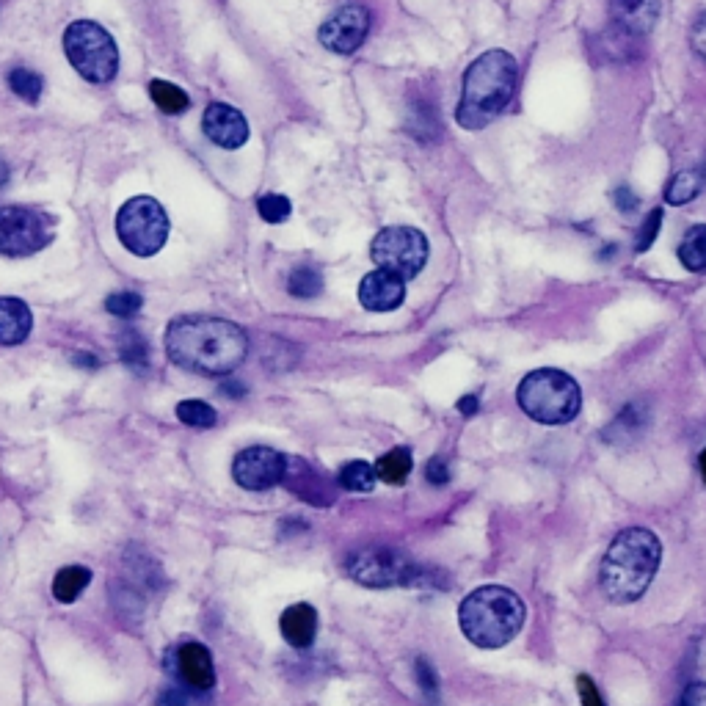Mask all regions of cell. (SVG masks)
Instances as JSON below:
<instances>
[{"instance_id": "obj_1", "label": "cell", "mask_w": 706, "mask_h": 706, "mask_svg": "<svg viewBox=\"0 0 706 706\" xmlns=\"http://www.w3.org/2000/svg\"><path fill=\"white\" fill-rule=\"evenodd\" d=\"M249 351L238 323L207 315H183L166 329V353L177 367L199 376H229Z\"/></svg>"}, {"instance_id": "obj_2", "label": "cell", "mask_w": 706, "mask_h": 706, "mask_svg": "<svg viewBox=\"0 0 706 706\" xmlns=\"http://www.w3.org/2000/svg\"><path fill=\"white\" fill-rule=\"evenodd\" d=\"M662 544L646 527H627L613 538L599 571L604 596L615 604L638 602L660 569Z\"/></svg>"}, {"instance_id": "obj_3", "label": "cell", "mask_w": 706, "mask_h": 706, "mask_svg": "<svg viewBox=\"0 0 706 706\" xmlns=\"http://www.w3.org/2000/svg\"><path fill=\"white\" fill-rule=\"evenodd\" d=\"M519 83L516 58L508 50H486L464 72V89L458 103V125L480 130L491 125L508 108Z\"/></svg>"}, {"instance_id": "obj_4", "label": "cell", "mask_w": 706, "mask_h": 706, "mask_svg": "<svg viewBox=\"0 0 706 706\" xmlns=\"http://www.w3.org/2000/svg\"><path fill=\"white\" fill-rule=\"evenodd\" d=\"M458 624L478 649H502L524 627V602L502 585H483L458 607Z\"/></svg>"}, {"instance_id": "obj_5", "label": "cell", "mask_w": 706, "mask_h": 706, "mask_svg": "<svg viewBox=\"0 0 706 706\" xmlns=\"http://www.w3.org/2000/svg\"><path fill=\"white\" fill-rule=\"evenodd\" d=\"M519 409L541 425H566L582 409L580 384L555 367H541L522 378L516 389Z\"/></svg>"}, {"instance_id": "obj_6", "label": "cell", "mask_w": 706, "mask_h": 706, "mask_svg": "<svg viewBox=\"0 0 706 706\" xmlns=\"http://www.w3.org/2000/svg\"><path fill=\"white\" fill-rule=\"evenodd\" d=\"M345 571L351 580L365 588H398V585L417 588V585H428L431 580L425 569L417 566L409 555L389 547L356 549L345 558Z\"/></svg>"}, {"instance_id": "obj_7", "label": "cell", "mask_w": 706, "mask_h": 706, "mask_svg": "<svg viewBox=\"0 0 706 706\" xmlns=\"http://www.w3.org/2000/svg\"><path fill=\"white\" fill-rule=\"evenodd\" d=\"M64 50L78 75L89 83H111L119 69V50L114 36L92 20H78L64 34Z\"/></svg>"}, {"instance_id": "obj_8", "label": "cell", "mask_w": 706, "mask_h": 706, "mask_svg": "<svg viewBox=\"0 0 706 706\" xmlns=\"http://www.w3.org/2000/svg\"><path fill=\"white\" fill-rule=\"evenodd\" d=\"M116 235L130 254L152 257L166 246L169 216L152 196H133L116 213Z\"/></svg>"}, {"instance_id": "obj_9", "label": "cell", "mask_w": 706, "mask_h": 706, "mask_svg": "<svg viewBox=\"0 0 706 706\" xmlns=\"http://www.w3.org/2000/svg\"><path fill=\"white\" fill-rule=\"evenodd\" d=\"M56 238V221L34 207H0V254L28 257Z\"/></svg>"}, {"instance_id": "obj_10", "label": "cell", "mask_w": 706, "mask_h": 706, "mask_svg": "<svg viewBox=\"0 0 706 706\" xmlns=\"http://www.w3.org/2000/svg\"><path fill=\"white\" fill-rule=\"evenodd\" d=\"M370 257L381 271L414 279L428 262V238L414 227H387L373 240Z\"/></svg>"}, {"instance_id": "obj_11", "label": "cell", "mask_w": 706, "mask_h": 706, "mask_svg": "<svg viewBox=\"0 0 706 706\" xmlns=\"http://www.w3.org/2000/svg\"><path fill=\"white\" fill-rule=\"evenodd\" d=\"M287 456L274 447H246L232 461V478L240 489L246 491H268L285 483Z\"/></svg>"}, {"instance_id": "obj_12", "label": "cell", "mask_w": 706, "mask_h": 706, "mask_svg": "<svg viewBox=\"0 0 706 706\" xmlns=\"http://www.w3.org/2000/svg\"><path fill=\"white\" fill-rule=\"evenodd\" d=\"M367 31H370V9L365 3H345L337 12L331 14L326 23L320 25L318 39L320 45L331 50V53H340V56H351L359 47L365 45Z\"/></svg>"}, {"instance_id": "obj_13", "label": "cell", "mask_w": 706, "mask_h": 706, "mask_svg": "<svg viewBox=\"0 0 706 706\" xmlns=\"http://www.w3.org/2000/svg\"><path fill=\"white\" fill-rule=\"evenodd\" d=\"M169 668L174 679L188 687L191 693H205L216 684L213 654L199 640H183L169 651Z\"/></svg>"}, {"instance_id": "obj_14", "label": "cell", "mask_w": 706, "mask_h": 706, "mask_svg": "<svg viewBox=\"0 0 706 706\" xmlns=\"http://www.w3.org/2000/svg\"><path fill=\"white\" fill-rule=\"evenodd\" d=\"M205 136L224 149H238L249 141V122L238 108L224 103H210L202 116Z\"/></svg>"}, {"instance_id": "obj_15", "label": "cell", "mask_w": 706, "mask_h": 706, "mask_svg": "<svg viewBox=\"0 0 706 706\" xmlns=\"http://www.w3.org/2000/svg\"><path fill=\"white\" fill-rule=\"evenodd\" d=\"M287 489L293 491L296 497H301L304 502L312 505H331L334 502V486L331 480L312 467L304 458H287V475H285Z\"/></svg>"}, {"instance_id": "obj_16", "label": "cell", "mask_w": 706, "mask_h": 706, "mask_svg": "<svg viewBox=\"0 0 706 706\" xmlns=\"http://www.w3.org/2000/svg\"><path fill=\"white\" fill-rule=\"evenodd\" d=\"M406 298V279L389 274V271H373L359 285V304L370 312H392Z\"/></svg>"}, {"instance_id": "obj_17", "label": "cell", "mask_w": 706, "mask_h": 706, "mask_svg": "<svg viewBox=\"0 0 706 706\" xmlns=\"http://www.w3.org/2000/svg\"><path fill=\"white\" fill-rule=\"evenodd\" d=\"M610 17L615 28L640 39L660 20V0H610Z\"/></svg>"}, {"instance_id": "obj_18", "label": "cell", "mask_w": 706, "mask_h": 706, "mask_svg": "<svg viewBox=\"0 0 706 706\" xmlns=\"http://www.w3.org/2000/svg\"><path fill=\"white\" fill-rule=\"evenodd\" d=\"M279 629L282 638L293 646V649H309L315 638H318V613L312 604H290L282 618H279Z\"/></svg>"}, {"instance_id": "obj_19", "label": "cell", "mask_w": 706, "mask_h": 706, "mask_svg": "<svg viewBox=\"0 0 706 706\" xmlns=\"http://www.w3.org/2000/svg\"><path fill=\"white\" fill-rule=\"evenodd\" d=\"M34 329V315L20 298L0 296V345H20Z\"/></svg>"}, {"instance_id": "obj_20", "label": "cell", "mask_w": 706, "mask_h": 706, "mask_svg": "<svg viewBox=\"0 0 706 706\" xmlns=\"http://www.w3.org/2000/svg\"><path fill=\"white\" fill-rule=\"evenodd\" d=\"M406 130L422 144L436 141L442 136V122L436 114V105L431 100H425V97H414L409 103V114H406Z\"/></svg>"}, {"instance_id": "obj_21", "label": "cell", "mask_w": 706, "mask_h": 706, "mask_svg": "<svg viewBox=\"0 0 706 706\" xmlns=\"http://www.w3.org/2000/svg\"><path fill=\"white\" fill-rule=\"evenodd\" d=\"M92 582V571L86 566H67L56 574L53 580V599L61 604H72L80 593L89 588Z\"/></svg>"}, {"instance_id": "obj_22", "label": "cell", "mask_w": 706, "mask_h": 706, "mask_svg": "<svg viewBox=\"0 0 706 706\" xmlns=\"http://www.w3.org/2000/svg\"><path fill=\"white\" fill-rule=\"evenodd\" d=\"M679 262L693 274L706 271V224H695L684 232L679 243Z\"/></svg>"}, {"instance_id": "obj_23", "label": "cell", "mask_w": 706, "mask_h": 706, "mask_svg": "<svg viewBox=\"0 0 706 706\" xmlns=\"http://www.w3.org/2000/svg\"><path fill=\"white\" fill-rule=\"evenodd\" d=\"M116 348H119V359H122L130 370H136V373H144V370H147L149 345L147 340L141 337V331H122V334L116 337Z\"/></svg>"}, {"instance_id": "obj_24", "label": "cell", "mask_w": 706, "mask_h": 706, "mask_svg": "<svg viewBox=\"0 0 706 706\" xmlns=\"http://www.w3.org/2000/svg\"><path fill=\"white\" fill-rule=\"evenodd\" d=\"M704 188H706L704 171H695V169L679 171L671 183H668L665 199H668V205H687V202H693L695 196L701 194Z\"/></svg>"}, {"instance_id": "obj_25", "label": "cell", "mask_w": 706, "mask_h": 706, "mask_svg": "<svg viewBox=\"0 0 706 706\" xmlns=\"http://www.w3.org/2000/svg\"><path fill=\"white\" fill-rule=\"evenodd\" d=\"M411 472V453L406 447H395L389 450L387 456H381L376 461V475L378 480H384L389 486H398L403 480L409 478Z\"/></svg>"}, {"instance_id": "obj_26", "label": "cell", "mask_w": 706, "mask_h": 706, "mask_svg": "<svg viewBox=\"0 0 706 706\" xmlns=\"http://www.w3.org/2000/svg\"><path fill=\"white\" fill-rule=\"evenodd\" d=\"M376 467L367 461H348L337 475V486L345 491H370L376 486Z\"/></svg>"}, {"instance_id": "obj_27", "label": "cell", "mask_w": 706, "mask_h": 706, "mask_svg": "<svg viewBox=\"0 0 706 706\" xmlns=\"http://www.w3.org/2000/svg\"><path fill=\"white\" fill-rule=\"evenodd\" d=\"M149 94H152V103L158 105L160 111H166V114H183L188 103H191L188 94L180 86L169 83V80H152L149 83Z\"/></svg>"}, {"instance_id": "obj_28", "label": "cell", "mask_w": 706, "mask_h": 706, "mask_svg": "<svg viewBox=\"0 0 706 706\" xmlns=\"http://www.w3.org/2000/svg\"><path fill=\"white\" fill-rule=\"evenodd\" d=\"M287 290L296 298H315L323 290V274L315 265H298L287 276Z\"/></svg>"}, {"instance_id": "obj_29", "label": "cell", "mask_w": 706, "mask_h": 706, "mask_svg": "<svg viewBox=\"0 0 706 706\" xmlns=\"http://www.w3.org/2000/svg\"><path fill=\"white\" fill-rule=\"evenodd\" d=\"M6 83H9V89H12L20 100H25V103H36V100L42 97V89H45L42 78L36 75L34 69L28 67H14L12 72L6 75Z\"/></svg>"}, {"instance_id": "obj_30", "label": "cell", "mask_w": 706, "mask_h": 706, "mask_svg": "<svg viewBox=\"0 0 706 706\" xmlns=\"http://www.w3.org/2000/svg\"><path fill=\"white\" fill-rule=\"evenodd\" d=\"M643 420H646L643 406L632 403V406H627L624 414H621V417H615L613 425L604 431V439H610V442H627V439H632V436H638Z\"/></svg>"}, {"instance_id": "obj_31", "label": "cell", "mask_w": 706, "mask_h": 706, "mask_svg": "<svg viewBox=\"0 0 706 706\" xmlns=\"http://www.w3.org/2000/svg\"><path fill=\"white\" fill-rule=\"evenodd\" d=\"M177 417L191 428H210L216 425V409L205 400H183L177 403Z\"/></svg>"}, {"instance_id": "obj_32", "label": "cell", "mask_w": 706, "mask_h": 706, "mask_svg": "<svg viewBox=\"0 0 706 706\" xmlns=\"http://www.w3.org/2000/svg\"><path fill=\"white\" fill-rule=\"evenodd\" d=\"M144 307V298L133 293V290H122V293H114L108 296L105 301V309L114 315V318H136L138 312Z\"/></svg>"}, {"instance_id": "obj_33", "label": "cell", "mask_w": 706, "mask_h": 706, "mask_svg": "<svg viewBox=\"0 0 706 706\" xmlns=\"http://www.w3.org/2000/svg\"><path fill=\"white\" fill-rule=\"evenodd\" d=\"M257 213H260L262 221H268V224H282L287 216H290V202H287V196L282 194H265L257 202Z\"/></svg>"}, {"instance_id": "obj_34", "label": "cell", "mask_w": 706, "mask_h": 706, "mask_svg": "<svg viewBox=\"0 0 706 706\" xmlns=\"http://www.w3.org/2000/svg\"><path fill=\"white\" fill-rule=\"evenodd\" d=\"M662 227V207H654L649 213V218L643 221V227L638 232V243H635V251H649L651 243L657 240Z\"/></svg>"}, {"instance_id": "obj_35", "label": "cell", "mask_w": 706, "mask_h": 706, "mask_svg": "<svg viewBox=\"0 0 706 706\" xmlns=\"http://www.w3.org/2000/svg\"><path fill=\"white\" fill-rule=\"evenodd\" d=\"M414 673H417V682H420L422 693L428 695V698H436V693H439V679H436V671L431 668V662L417 660L414 662Z\"/></svg>"}, {"instance_id": "obj_36", "label": "cell", "mask_w": 706, "mask_h": 706, "mask_svg": "<svg viewBox=\"0 0 706 706\" xmlns=\"http://www.w3.org/2000/svg\"><path fill=\"white\" fill-rule=\"evenodd\" d=\"M425 478L431 486H447L450 483V469H447L445 458H431L425 467Z\"/></svg>"}, {"instance_id": "obj_37", "label": "cell", "mask_w": 706, "mask_h": 706, "mask_svg": "<svg viewBox=\"0 0 706 706\" xmlns=\"http://www.w3.org/2000/svg\"><path fill=\"white\" fill-rule=\"evenodd\" d=\"M690 45H693L695 53L706 61V12L701 14L693 23V28H690Z\"/></svg>"}, {"instance_id": "obj_38", "label": "cell", "mask_w": 706, "mask_h": 706, "mask_svg": "<svg viewBox=\"0 0 706 706\" xmlns=\"http://www.w3.org/2000/svg\"><path fill=\"white\" fill-rule=\"evenodd\" d=\"M676 706H706V682H693L679 698Z\"/></svg>"}, {"instance_id": "obj_39", "label": "cell", "mask_w": 706, "mask_h": 706, "mask_svg": "<svg viewBox=\"0 0 706 706\" xmlns=\"http://www.w3.org/2000/svg\"><path fill=\"white\" fill-rule=\"evenodd\" d=\"M160 706H188L191 704V698H188V687H183V684H174V687H169L166 693L160 695Z\"/></svg>"}, {"instance_id": "obj_40", "label": "cell", "mask_w": 706, "mask_h": 706, "mask_svg": "<svg viewBox=\"0 0 706 706\" xmlns=\"http://www.w3.org/2000/svg\"><path fill=\"white\" fill-rule=\"evenodd\" d=\"M615 207H618L621 213H635V210L640 207V199L635 196V191H632V188L621 185V188L615 191Z\"/></svg>"}, {"instance_id": "obj_41", "label": "cell", "mask_w": 706, "mask_h": 706, "mask_svg": "<svg viewBox=\"0 0 706 706\" xmlns=\"http://www.w3.org/2000/svg\"><path fill=\"white\" fill-rule=\"evenodd\" d=\"M577 684H580V698H582V706H604L602 695H599V690H596V684L588 679V676H580L577 679Z\"/></svg>"}, {"instance_id": "obj_42", "label": "cell", "mask_w": 706, "mask_h": 706, "mask_svg": "<svg viewBox=\"0 0 706 706\" xmlns=\"http://www.w3.org/2000/svg\"><path fill=\"white\" fill-rule=\"evenodd\" d=\"M221 395H227V398H246V387L240 384L238 378H229V381L221 384Z\"/></svg>"}, {"instance_id": "obj_43", "label": "cell", "mask_w": 706, "mask_h": 706, "mask_svg": "<svg viewBox=\"0 0 706 706\" xmlns=\"http://www.w3.org/2000/svg\"><path fill=\"white\" fill-rule=\"evenodd\" d=\"M464 417H472V414H478V409H480V400L475 398V395H464V398L458 400V406H456Z\"/></svg>"}, {"instance_id": "obj_44", "label": "cell", "mask_w": 706, "mask_h": 706, "mask_svg": "<svg viewBox=\"0 0 706 706\" xmlns=\"http://www.w3.org/2000/svg\"><path fill=\"white\" fill-rule=\"evenodd\" d=\"M72 365L86 367V370H97V367H100V359H97L94 353H75V356H72Z\"/></svg>"}, {"instance_id": "obj_45", "label": "cell", "mask_w": 706, "mask_h": 706, "mask_svg": "<svg viewBox=\"0 0 706 706\" xmlns=\"http://www.w3.org/2000/svg\"><path fill=\"white\" fill-rule=\"evenodd\" d=\"M9 177H12V169H9V163H6V160L0 158V188L9 183Z\"/></svg>"}, {"instance_id": "obj_46", "label": "cell", "mask_w": 706, "mask_h": 706, "mask_svg": "<svg viewBox=\"0 0 706 706\" xmlns=\"http://www.w3.org/2000/svg\"><path fill=\"white\" fill-rule=\"evenodd\" d=\"M698 467H701V478H704V483H706V450L698 456Z\"/></svg>"}]
</instances>
